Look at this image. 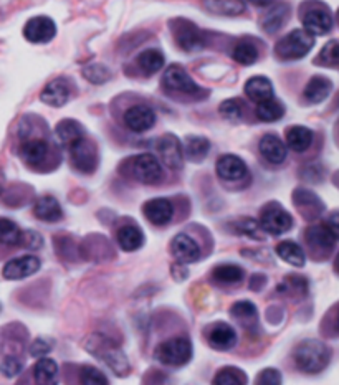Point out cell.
I'll use <instances>...</instances> for the list:
<instances>
[{
    "label": "cell",
    "instance_id": "obj_1",
    "mask_svg": "<svg viewBox=\"0 0 339 385\" xmlns=\"http://www.w3.org/2000/svg\"><path fill=\"white\" fill-rule=\"evenodd\" d=\"M295 364L302 372L318 374L328 367L331 351L324 342L318 339H307L300 342L293 354Z\"/></svg>",
    "mask_w": 339,
    "mask_h": 385
},
{
    "label": "cell",
    "instance_id": "obj_2",
    "mask_svg": "<svg viewBox=\"0 0 339 385\" xmlns=\"http://www.w3.org/2000/svg\"><path fill=\"white\" fill-rule=\"evenodd\" d=\"M154 359L164 365H171V367H180L192 359V344L187 337L167 339L156 348Z\"/></svg>",
    "mask_w": 339,
    "mask_h": 385
},
{
    "label": "cell",
    "instance_id": "obj_3",
    "mask_svg": "<svg viewBox=\"0 0 339 385\" xmlns=\"http://www.w3.org/2000/svg\"><path fill=\"white\" fill-rule=\"evenodd\" d=\"M314 46V38L307 30H293L276 44L275 51L285 60H298L309 53Z\"/></svg>",
    "mask_w": 339,
    "mask_h": 385
},
{
    "label": "cell",
    "instance_id": "obj_4",
    "mask_svg": "<svg viewBox=\"0 0 339 385\" xmlns=\"http://www.w3.org/2000/svg\"><path fill=\"white\" fill-rule=\"evenodd\" d=\"M260 225L270 235H283L293 227V218L280 203L271 202L261 210Z\"/></svg>",
    "mask_w": 339,
    "mask_h": 385
},
{
    "label": "cell",
    "instance_id": "obj_5",
    "mask_svg": "<svg viewBox=\"0 0 339 385\" xmlns=\"http://www.w3.org/2000/svg\"><path fill=\"white\" fill-rule=\"evenodd\" d=\"M131 174L141 184L154 185L162 180L161 160L152 154H140L131 160Z\"/></svg>",
    "mask_w": 339,
    "mask_h": 385
},
{
    "label": "cell",
    "instance_id": "obj_6",
    "mask_svg": "<svg viewBox=\"0 0 339 385\" xmlns=\"http://www.w3.org/2000/svg\"><path fill=\"white\" fill-rule=\"evenodd\" d=\"M157 156L166 168L178 170L184 164V147L174 134L162 136L156 144Z\"/></svg>",
    "mask_w": 339,
    "mask_h": 385
},
{
    "label": "cell",
    "instance_id": "obj_7",
    "mask_svg": "<svg viewBox=\"0 0 339 385\" xmlns=\"http://www.w3.org/2000/svg\"><path fill=\"white\" fill-rule=\"evenodd\" d=\"M56 35V25L50 17L38 15L30 18L23 27V37L30 44H49Z\"/></svg>",
    "mask_w": 339,
    "mask_h": 385
},
{
    "label": "cell",
    "instance_id": "obj_8",
    "mask_svg": "<svg viewBox=\"0 0 339 385\" xmlns=\"http://www.w3.org/2000/svg\"><path fill=\"white\" fill-rule=\"evenodd\" d=\"M162 84H164V88L169 89V91H179L185 94L200 93V88L197 87V83L190 78L187 71L175 65L169 66V68L166 70L164 76H162Z\"/></svg>",
    "mask_w": 339,
    "mask_h": 385
},
{
    "label": "cell",
    "instance_id": "obj_9",
    "mask_svg": "<svg viewBox=\"0 0 339 385\" xmlns=\"http://www.w3.org/2000/svg\"><path fill=\"white\" fill-rule=\"evenodd\" d=\"M205 339L216 351H230L237 344V332L227 322H214L205 329Z\"/></svg>",
    "mask_w": 339,
    "mask_h": 385
},
{
    "label": "cell",
    "instance_id": "obj_10",
    "mask_svg": "<svg viewBox=\"0 0 339 385\" xmlns=\"http://www.w3.org/2000/svg\"><path fill=\"white\" fill-rule=\"evenodd\" d=\"M70 154H71V163H73V165L80 170V172L90 174L93 172L94 168H97V163H98L97 149H94L92 142L85 139V137L71 147Z\"/></svg>",
    "mask_w": 339,
    "mask_h": 385
},
{
    "label": "cell",
    "instance_id": "obj_11",
    "mask_svg": "<svg viewBox=\"0 0 339 385\" xmlns=\"http://www.w3.org/2000/svg\"><path fill=\"white\" fill-rule=\"evenodd\" d=\"M40 260L33 255L18 256L7 261L6 266L2 270V277L6 279H23L35 274L40 270Z\"/></svg>",
    "mask_w": 339,
    "mask_h": 385
},
{
    "label": "cell",
    "instance_id": "obj_12",
    "mask_svg": "<svg viewBox=\"0 0 339 385\" xmlns=\"http://www.w3.org/2000/svg\"><path fill=\"white\" fill-rule=\"evenodd\" d=\"M124 125L135 132L149 131L156 125V113L144 104H136L124 113Z\"/></svg>",
    "mask_w": 339,
    "mask_h": 385
},
{
    "label": "cell",
    "instance_id": "obj_13",
    "mask_svg": "<svg viewBox=\"0 0 339 385\" xmlns=\"http://www.w3.org/2000/svg\"><path fill=\"white\" fill-rule=\"evenodd\" d=\"M171 251L173 256L179 261V265H189L194 263L200 258V248L192 236L179 234L174 236L173 244H171Z\"/></svg>",
    "mask_w": 339,
    "mask_h": 385
},
{
    "label": "cell",
    "instance_id": "obj_14",
    "mask_svg": "<svg viewBox=\"0 0 339 385\" xmlns=\"http://www.w3.org/2000/svg\"><path fill=\"white\" fill-rule=\"evenodd\" d=\"M174 37L178 45L185 51H199L204 46L202 33L187 20H180L179 25L174 28Z\"/></svg>",
    "mask_w": 339,
    "mask_h": 385
},
{
    "label": "cell",
    "instance_id": "obj_15",
    "mask_svg": "<svg viewBox=\"0 0 339 385\" xmlns=\"http://www.w3.org/2000/svg\"><path fill=\"white\" fill-rule=\"evenodd\" d=\"M142 213L154 225H167L174 217V207L167 198H152L142 206Z\"/></svg>",
    "mask_w": 339,
    "mask_h": 385
},
{
    "label": "cell",
    "instance_id": "obj_16",
    "mask_svg": "<svg viewBox=\"0 0 339 385\" xmlns=\"http://www.w3.org/2000/svg\"><path fill=\"white\" fill-rule=\"evenodd\" d=\"M216 170L218 177L223 180H228V182H233V180H240L247 175L248 169L247 164L243 163V159L238 158V156L233 154H226L221 156L216 164Z\"/></svg>",
    "mask_w": 339,
    "mask_h": 385
},
{
    "label": "cell",
    "instance_id": "obj_17",
    "mask_svg": "<svg viewBox=\"0 0 339 385\" xmlns=\"http://www.w3.org/2000/svg\"><path fill=\"white\" fill-rule=\"evenodd\" d=\"M70 96H71L70 84L66 83L63 78H56L54 80V82H50L40 93L42 101L54 108L65 106V104L68 103Z\"/></svg>",
    "mask_w": 339,
    "mask_h": 385
},
{
    "label": "cell",
    "instance_id": "obj_18",
    "mask_svg": "<svg viewBox=\"0 0 339 385\" xmlns=\"http://www.w3.org/2000/svg\"><path fill=\"white\" fill-rule=\"evenodd\" d=\"M303 25L309 35H326L333 28V18L324 8H313L304 13Z\"/></svg>",
    "mask_w": 339,
    "mask_h": 385
},
{
    "label": "cell",
    "instance_id": "obj_19",
    "mask_svg": "<svg viewBox=\"0 0 339 385\" xmlns=\"http://www.w3.org/2000/svg\"><path fill=\"white\" fill-rule=\"evenodd\" d=\"M99 351L101 353L97 354L103 359V362H106L109 369L116 372V375H123V377L128 375V372H130V362H128V358L121 349H118L113 344H101Z\"/></svg>",
    "mask_w": 339,
    "mask_h": 385
},
{
    "label": "cell",
    "instance_id": "obj_20",
    "mask_svg": "<svg viewBox=\"0 0 339 385\" xmlns=\"http://www.w3.org/2000/svg\"><path fill=\"white\" fill-rule=\"evenodd\" d=\"M55 137L61 147L71 149L76 142L83 139V127L75 120H63L55 127Z\"/></svg>",
    "mask_w": 339,
    "mask_h": 385
},
{
    "label": "cell",
    "instance_id": "obj_21",
    "mask_svg": "<svg viewBox=\"0 0 339 385\" xmlns=\"http://www.w3.org/2000/svg\"><path fill=\"white\" fill-rule=\"evenodd\" d=\"M260 152L270 164H281L286 159V146L278 136L266 134L260 139Z\"/></svg>",
    "mask_w": 339,
    "mask_h": 385
},
{
    "label": "cell",
    "instance_id": "obj_22",
    "mask_svg": "<svg viewBox=\"0 0 339 385\" xmlns=\"http://www.w3.org/2000/svg\"><path fill=\"white\" fill-rule=\"evenodd\" d=\"M49 154V144L44 139H25L20 146V158L28 165L42 164Z\"/></svg>",
    "mask_w": 339,
    "mask_h": 385
},
{
    "label": "cell",
    "instance_id": "obj_23",
    "mask_svg": "<svg viewBox=\"0 0 339 385\" xmlns=\"http://www.w3.org/2000/svg\"><path fill=\"white\" fill-rule=\"evenodd\" d=\"M245 93L255 103H265L273 98V84L265 76H253L245 83Z\"/></svg>",
    "mask_w": 339,
    "mask_h": 385
},
{
    "label": "cell",
    "instance_id": "obj_24",
    "mask_svg": "<svg viewBox=\"0 0 339 385\" xmlns=\"http://www.w3.org/2000/svg\"><path fill=\"white\" fill-rule=\"evenodd\" d=\"M33 379L37 385H56L58 382V365L55 360L42 358L33 365Z\"/></svg>",
    "mask_w": 339,
    "mask_h": 385
},
{
    "label": "cell",
    "instance_id": "obj_25",
    "mask_svg": "<svg viewBox=\"0 0 339 385\" xmlns=\"http://www.w3.org/2000/svg\"><path fill=\"white\" fill-rule=\"evenodd\" d=\"M33 213L42 222H58L63 217V210H61L58 201L50 196L38 198L35 207H33Z\"/></svg>",
    "mask_w": 339,
    "mask_h": 385
},
{
    "label": "cell",
    "instance_id": "obj_26",
    "mask_svg": "<svg viewBox=\"0 0 339 385\" xmlns=\"http://www.w3.org/2000/svg\"><path fill=\"white\" fill-rule=\"evenodd\" d=\"M202 6L207 12L214 15L235 17L245 11L243 0H202Z\"/></svg>",
    "mask_w": 339,
    "mask_h": 385
},
{
    "label": "cell",
    "instance_id": "obj_27",
    "mask_svg": "<svg viewBox=\"0 0 339 385\" xmlns=\"http://www.w3.org/2000/svg\"><path fill=\"white\" fill-rule=\"evenodd\" d=\"M230 315L233 320L240 322V326L245 327V329H253L259 324V311H257V306L252 301H238L232 306Z\"/></svg>",
    "mask_w": 339,
    "mask_h": 385
},
{
    "label": "cell",
    "instance_id": "obj_28",
    "mask_svg": "<svg viewBox=\"0 0 339 385\" xmlns=\"http://www.w3.org/2000/svg\"><path fill=\"white\" fill-rule=\"evenodd\" d=\"M331 88L333 84L328 78H324V76H313V78L308 82L307 87H304L303 96L308 103L318 104L329 96Z\"/></svg>",
    "mask_w": 339,
    "mask_h": 385
},
{
    "label": "cell",
    "instance_id": "obj_29",
    "mask_svg": "<svg viewBox=\"0 0 339 385\" xmlns=\"http://www.w3.org/2000/svg\"><path fill=\"white\" fill-rule=\"evenodd\" d=\"M313 131L304 126H291L286 130V146L295 152H304L312 146Z\"/></svg>",
    "mask_w": 339,
    "mask_h": 385
},
{
    "label": "cell",
    "instance_id": "obj_30",
    "mask_svg": "<svg viewBox=\"0 0 339 385\" xmlns=\"http://www.w3.org/2000/svg\"><path fill=\"white\" fill-rule=\"evenodd\" d=\"M118 244L124 251H136L144 244V235L136 225H124L118 230Z\"/></svg>",
    "mask_w": 339,
    "mask_h": 385
},
{
    "label": "cell",
    "instance_id": "obj_31",
    "mask_svg": "<svg viewBox=\"0 0 339 385\" xmlns=\"http://www.w3.org/2000/svg\"><path fill=\"white\" fill-rule=\"evenodd\" d=\"M210 142L204 136H187L184 141V154L190 160H202L207 158Z\"/></svg>",
    "mask_w": 339,
    "mask_h": 385
},
{
    "label": "cell",
    "instance_id": "obj_32",
    "mask_svg": "<svg viewBox=\"0 0 339 385\" xmlns=\"http://www.w3.org/2000/svg\"><path fill=\"white\" fill-rule=\"evenodd\" d=\"M276 255H278L283 261H286L288 265L298 266V268L300 266H304V263H307V256H304V251L302 246L290 240L281 241V244L276 246Z\"/></svg>",
    "mask_w": 339,
    "mask_h": 385
},
{
    "label": "cell",
    "instance_id": "obj_33",
    "mask_svg": "<svg viewBox=\"0 0 339 385\" xmlns=\"http://www.w3.org/2000/svg\"><path fill=\"white\" fill-rule=\"evenodd\" d=\"M23 232L16 222L0 217V244L6 246L22 245Z\"/></svg>",
    "mask_w": 339,
    "mask_h": 385
},
{
    "label": "cell",
    "instance_id": "obj_34",
    "mask_svg": "<svg viewBox=\"0 0 339 385\" xmlns=\"http://www.w3.org/2000/svg\"><path fill=\"white\" fill-rule=\"evenodd\" d=\"M136 61L146 75H154L164 66V55H162L159 50L149 49L137 55Z\"/></svg>",
    "mask_w": 339,
    "mask_h": 385
},
{
    "label": "cell",
    "instance_id": "obj_35",
    "mask_svg": "<svg viewBox=\"0 0 339 385\" xmlns=\"http://www.w3.org/2000/svg\"><path fill=\"white\" fill-rule=\"evenodd\" d=\"M307 239L313 246H318V248L323 250L333 248L334 241H336L328 225H314L312 228H308Z\"/></svg>",
    "mask_w": 339,
    "mask_h": 385
},
{
    "label": "cell",
    "instance_id": "obj_36",
    "mask_svg": "<svg viewBox=\"0 0 339 385\" xmlns=\"http://www.w3.org/2000/svg\"><path fill=\"white\" fill-rule=\"evenodd\" d=\"M245 273L238 265H221L214 270L212 278L214 282L221 283V284H233L242 282Z\"/></svg>",
    "mask_w": 339,
    "mask_h": 385
},
{
    "label": "cell",
    "instance_id": "obj_37",
    "mask_svg": "<svg viewBox=\"0 0 339 385\" xmlns=\"http://www.w3.org/2000/svg\"><path fill=\"white\" fill-rule=\"evenodd\" d=\"M257 116H259L260 121L265 122L280 121L281 118L285 116V106L280 101L271 98L269 101L259 104V108H257Z\"/></svg>",
    "mask_w": 339,
    "mask_h": 385
},
{
    "label": "cell",
    "instance_id": "obj_38",
    "mask_svg": "<svg viewBox=\"0 0 339 385\" xmlns=\"http://www.w3.org/2000/svg\"><path fill=\"white\" fill-rule=\"evenodd\" d=\"M214 385H247V375L237 367H223L214 377Z\"/></svg>",
    "mask_w": 339,
    "mask_h": 385
},
{
    "label": "cell",
    "instance_id": "obj_39",
    "mask_svg": "<svg viewBox=\"0 0 339 385\" xmlns=\"http://www.w3.org/2000/svg\"><path fill=\"white\" fill-rule=\"evenodd\" d=\"M232 56L237 63L248 66L259 60V50H257L255 45L250 44V42H240V44L233 49Z\"/></svg>",
    "mask_w": 339,
    "mask_h": 385
},
{
    "label": "cell",
    "instance_id": "obj_40",
    "mask_svg": "<svg viewBox=\"0 0 339 385\" xmlns=\"http://www.w3.org/2000/svg\"><path fill=\"white\" fill-rule=\"evenodd\" d=\"M83 75L90 83L101 84L104 82H108L109 76H111V71L101 63H90L83 68Z\"/></svg>",
    "mask_w": 339,
    "mask_h": 385
},
{
    "label": "cell",
    "instance_id": "obj_41",
    "mask_svg": "<svg viewBox=\"0 0 339 385\" xmlns=\"http://www.w3.org/2000/svg\"><path fill=\"white\" fill-rule=\"evenodd\" d=\"M286 13H288V8H286V6H278L271 12H269V15L265 17L264 23H261V27H264L269 33L276 32L281 25H283Z\"/></svg>",
    "mask_w": 339,
    "mask_h": 385
},
{
    "label": "cell",
    "instance_id": "obj_42",
    "mask_svg": "<svg viewBox=\"0 0 339 385\" xmlns=\"http://www.w3.org/2000/svg\"><path fill=\"white\" fill-rule=\"evenodd\" d=\"M81 385H108V379L101 370L92 365H85L80 372Z\"/></svg>",
    "mask_w": 339,
    "mask_h": 385
},
{
    "label": "cell",
    "instance_id": "obj_43",
    "mask_svg": "<svg viewBox=\"0 0 339 385\" xmlns=\"http://www.w3.org/2000/svg\"><path fill=\"white\" fill-rule=\"evenodd\" d=\"M280 291H283L285 294H290V293H296L300 294V296H304L308 291V283L307 279L302 278V277H296V274H291L290 278H286L283 283L280 284Z\"/></svg>",
    "mask_w": 339,
    "mask_h": 385
},
{
    "label": "cell",
    "instance_id": "obj_44",
    "mask_svg": "<svg viewBox=\"0 0 339 385\" xmlns=\"http://www.w3.org/2000/svg\"><path fill=\"white\" fill-rule=\"evenodd\" d=\"M218 113L226 118L227 121H238L243 114V106L240 99H226L221 103Z\"/></svg>",
    "mask_w": 339,
    "mask_h": 385
},
{
    "label": "cell",
    "instance_id": "obj_45",
    "mask_svg": "<svg viewBox=\"0 0 339 385\" xmlns=\"http://www.w3.org/2000/svg\"><path fill=\"white\" fill-rule=\"evenodd\" d=\"M237 230L240 232L242 235L250 236V239H255V240L264 239V228H261L260 222L253 220V218H245V220L238 222Z\"/></svg>",
    "mask_w": 339,
    "mask_h": 385
},
{
    "label": "cell",
    "instance_id": "obj_46",
    "mask_svg": "<svg viewBox=\"0 0 339 385\" xmlns=\"http://www.w3.org/2000/svg\"><path fill=\"white\" fill-rule=\"evenodd\" d=\"M318 61L324 66H336L339 65V42L333 40L324 45L321 53L318 56Z\"/></svg>",
    "mask_w": 339,
    "mask_h": 385
},
{
    "label": "cell",
    "instance_id": "obj_47",
    "mask_svg": "<svg viewBox=\"0 0 339 385\" xmlns=\"http://www.w3.org/2000/svg\"><path fill=\"white\" fill-rule=\"evenodd\" d=\"M22 367H23L22 362L16 358V355H6V358L2 359V362H0V372L8 379L16 377V375L20 374Z\"/></svg>",
    "mask_w": 339,
    "mask_h": 385
},
{
    "label": "cell",
    "instance_id": "obj_48",
    "mask_svg": "<svg viewBox=\"0 0 339 385\" xmlns=\"http://www.w3.org/2000/svg\"><path fill=\"white\" fill-rule=\"evenodd\" d=\"M51 342L44 339V337H38V339H35L32 342L30 346V355L35 359H42L45 358L47 354L51 353Z\"/></svg>",
    "mask_w": 339,
    "mask_h": 385
},
{
    "label": "cell",
    "instance_id": "obj_49",
    "mask_svg": "<svg viewBox=\"0 0 339 385\" xmlns=\"http://www.w3.org/2000/svg\"><path fill=\"white\" fill-rule=\"evenodd\" d=\"M255 385H281V374L276 369H265L259 374Z\"/></svg>",
    "mask_w": 339,
    "mask_h": 385
},
{
    "label": "cell",
    "instance_id": "obj_50",
    "mask_svg": "<svg viewBox=\"0 0 339 385\" xmlns=\"http://www.w3.org/2000/svg\"><path fill=\"white\" fill-rule=\"evenodd\" d=\"M22 246H25V248H32V250L40 248V246H42V236L38 235L37 232H23Z\"/></svg>",
    "mask_w": 339,
    "mask_h": 385
},
{
    "label": "cell",
    "instance_id": "obj_51",
    "mask_svg": "<svg viewBox=\"0 0 339 385\" xmlns=\"http://www.w3.org/2000/svg\"><path fill=\"white\" fill-rule=\"evenodd\" d=\"M328 228L331 230V234L334 235V239L339 240V213H333L328 220Z\"/></svg>",
    "mask_w": 339,
    "mask_h": 385
},
{
    "label": "cell",
    "instance_id": "obj_52",
    "mask_svg": "<svg viewBox=\"0 0 339 385\" xmlns=\"http://www.w3.org/2000/svg\"><path fill=\"white\" fill-rule=\"evenodd\" d=\"M248 2H252L253 6H257V7H266V6H270L273 0H248Z\"/></svg>",
    "mask_w": 339,
    "mask_h": 385
},
{
    "label": "cell",
    "instance_id": "obj_53",
    "mask_svg": "<svg viewBox=\"0 0 339 385\" xmlns=\"http://www.w3.org/2000/svg\"><path fill=\"white\" fill-rule=\"evenodd\" d=\"M334 268H336V272L339 273V255H338V258H336V263H334Z\"/></svg>",
    "mask_w": 339,
    "mask_h": 385
},
{
    "label": "cell",
    "instance_id": "obj_54",
    "mask_svg": "<svg viewBox=\"0 0 339 385\" xmlns=\"http://www.w3.org/2000/svg\"><path fill=\"white\" fill-rule=\"evenodd\" d=\"M338 329H339V315H338Z\"/></svg>",
    "mask_w": 339,
    "mask_h": 385
},
{
    "label": "cell",
    "instance_id": "obj_55",
    "mask_svg": "<svg viewBox=\"0 0 339 385\" xmlns=\"http://www.w3.org/2000/svg\"><path fill=\"white\" fill-rule=\"evenodd\" d=\"M0 311H2V306H0Z\"/></svg>",
    "mask_w": 339,
    "mask_h": 385
}]
</instances>
